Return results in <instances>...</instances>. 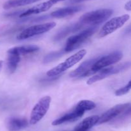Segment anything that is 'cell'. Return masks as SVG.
<instances>
[{"label": "cell", "instance_id": "1", "mask_svg": "<svg viewBox=\"0 0 131 131\" xmlns=\"http://www.w3.org/2000/svg\"><path fill=\"white\" fill-rule=\"evenodd\" d=\"M86 54V50L83 49L81 50H79L75 54L69 57L64 62L60 63L56 67L49 70L46 73V74L49 77H55L59 74H61L64 71L70 69V68L75 65L77 63L81 61L84 58Z\"/></svg>", "mask_w": 131, "mask_h": 131}, {"label": "cell", "instance_id": "2", "mask_svg": "<svg viewBox=\"0 0 131 131\" xmlns=\"http://www.w3.org/2000/svg\"><path fill=\"white\" fill-rule=\"evenodd\" d=\"M113 10L109 8H102L89 12L82 15L79 19L81 24L97 25L103 23L111 16Z\"/></svg>", "mask_w": 131, "mask_h": 131}, {"label": "cell", "instance_id": "3", "mask_svg": "<svg viewBox=\"0 0 131 131\" xmlns=\"http://www.w3.org/2000/svg\"><path fill=\"white\" fill-rule=\"evenodd\" d=\"M97 27H91L84 30L77 35L71 36L67 39L64 50L66 53L74 51L75 49L80 47L82 44L84 43L87 39L90 38L92 35L97 31Z\"/></svg>", "mask_w": 131, "mask_h": 131}, {"label": "cell", "instance_id": "4", "mask_svg": "<svg viewBox=\"0 0 131 131\" xmlns=\"http://www.w3.org/2000/svg\"><path fill=\"white\" fill-rule=\"evenodd\" d=\"M51 98L49 96L42 97L33 108L31 113L29 123L35 125L44 117L49 109Z\"/></svg>", "mask_w": 131, "mask_h": 131}, {"label": "cell", "instance_id": "5", "mask_svg": "<svg viewBox=\"0 0 131 131\" xmlns=\"http://www.w3.org/2000/svg\"><path fill=\"white\" fill-rule=\"evenodd\" d=\"M131 66V62H127L122 63V64H118L117 66H113L107 67V68L102 69L100 71L98 72L97 74L93 76L87 81V84L92 85L95 83L96 82L103 80L107 78L109 76L113 75V74H116L123 71L126 70Z\"/></svg>", "mask_w": 131, "mask_h": 131}, {"label": "cell", "instance_id": "6", "mask_svg": "<svg viewBox=\"0 0 131 131\" xmlns=\"http://www.w3.org/2000/svg\"><path fill=\"white\" fill-rule=\"evenodd\" d=\"M56 24L54 22H50V23L31 26L28 27V28H26L24 30L22 31L17 36V39H27L34 37V36L43 34V33H46V32L52 30V28L56 26Z\"/></svg>", "mask_w": 131, "mask_h": 131}, {"label": "cell", "instance_id": "7", "mask_svg": "<svg viewBox=\"0 0 131 131\" xmlns=\"http://www.w3.org/2000/svg\"><path fill=\"white\" fill-rule=\"evenodd\" d=\"M123 57V53L120 51H116L106 56L99 57L95 62L92 68V74L97 73L102 69L115 64L120 61Z\"/></svg>", "mask_w": 131, "mask_h": 131}, {"label": "cell", "instance_id": "8", "mask_svg": "<svg viewBox=\"0 0 131 131\" xmlns=\"http://www.w3.org/2000/svg\"><path fill=\"white\" fill-rule=\"evenodd\" d=\"M129 18L130 15L128 14H124L120 16L112 18L106 24H104L99 33V37L102 38L113 33L118 29L122 27L124 24L129 20Z\"/></svg>", "mask_w": 131, "mask_h": 131}, {"label": "cell", "instance_id": "9", "mask_svg": "<svg viewBox=\"0 0 131 131\" xmlns=\"http://www.w3.org/2000/svg\"><path fill=\"white\" fill-rule=\"evenodd\" d=\"M130 105V103H126V104H118V105L113 107L112 108L110 109L107 111L105 112L104 114H102L101 116H100L98 124H102V123L108 122L116 117L121 115L129 107Z\"/></svg>", "mask_w": 131, "mask_h": 131}, {"label": "cell", "instance_id": "10", "mask_svg": "<svg viewBox=\"0 0 131 131\" xmlns=\"http://www.w3.org/2000/svg\"><path fill=\"white\" fill-rule=\"evenodd\" d=\"M65 1V0H48L46 2L38 4V5H35L33 7L25 10L19 15V17H26L29 16V15H33V14H38L42 12H44L49 10L55 4L58 3L60 1Z\"/></svg>", "mask_w": 131, "mask_h": 131}, {"label": "cell", "instance_id": "11", "mask_svg": "<svg viewBox=\"0 0 131 131\" xmlns=\"http://www.w3.org/2000/svg\"><path fill=\"white\" fill-rule=\"evenodd\" d=\"M99 58V57L95 58V59L86 60L82 63L78 68L70 73V77L80 78L92 75V72H91L92 68L95 62L98 60Z\"/></svg>", "mask_w": 131, "mask_h": 131}, {"label": "cell", "instance_id": "12", "mask_svg": "<svg viewBox=\"0 0 131 131\" xmlns=\"http://www.w3.org/2000/svg\"><path fill=\"white\" fill-rule=\"evenodd\" d=\"M85 112L82 109H79L77 106L75 107L74 109L69 113H67L65 115L62 116L60 118L55 119L54 121L52 122V125H59L63 124L66 122H70L78 120V119L83 116V114H84Z\"/></svg>", "mask_w": 131, "mask_h": 131}, {"label": "cell", "instance_id": "13", "mask_svg": "<svg viewBox=\"0 0 131 131\" xmlns=\"http://www.w3.org/2000/svg\"><path fill=\"white\" fill-rule=\"evenodd\" d=\"M28 121L26 118L11 117L6 121V127L8 131H19L26 128Z\"/></svg>", "mask_w": 131, "mask_h": 131}, {"label": "cell", "instance_id": "14", "mask_svg": "<svg viewBox=\"0 0 131 131\" xmlns=\"http://www.w3.org/2000/svg\"><path fill=\"white\" fill-rule=\"evenodd\" d=\"M83 8V6L76 5V6H68V7L58 9L57 10L52 12L50 15L54 18H63L69 15H73L78 12L81 11Z\"/></svg>", "mask_w": 131, "mask_h": 131}, {"label": "cell", "instance_id": "15", "mask_svg": "<svg viewBox=\"0 0 131 131\" xmlns=\"http://www.w3.org/2000/svg\"><path fill=\"white\" fill-rule=\"evenodd\" d=\"M99 118L100 116L97 115L85 118L75 127L74 131H88L96 124H98Z\"/></svg>", "mask_w": 131, "mask_h": 131}, {"label": "cell", "instance_id": "16", "mask_svg": "<svg viewBox=\"0 0 131 131\" xmlns=\"http://www.w3.org/2000/svg\"><path fill=\"white\" fill-rule=\"evenodd\" d=\"M83 24H81L80 22L78 23H75V24H70V25L68 26L65 27V28H63L61 30H60L56 35L54 37V41H59L60 40L63 39L65 38V37L70 35V33H72L74 32H77V31L79 30L81 28H83Z\"/></svg>", "mask_w": 131, "mask_h": 131}, {"label": "cell", "instance_id": "17", "mask_svg": "<svg viewBox=\"0 0 131 131\" xmlns=\"http://www.w3.org/2000/svg\"><path fill=\"white\" fill-rule=\"evenodd\" d=\"M38 50H39V47L38 46L35 45H28V46H16V47L12 48L8 50L7 53H14L20 56L22 55L37 52Z\"/></svg>", "mask_w": 131, "mask_h": 131}, {"label": "cell", "instance_id": "18", "mask_svg": "<svg viewBox=\"0 0 131 131\" xmlns=\"http://www.w3.org/2000/svg\"><path fill=\"white\" fill-rule=\"evenodd\" d=\"M20 60V55L14 53H8L6 66H7V69L9 73H14L15 71Z\"/></svg>", "mask_w": 131, "mask_h": 131}, {"label": "cell", "instance_id": "19", "mask_svg": "<svg viewBox=\"0 0 131 131\" xmlns=\"http://www.w3.org/2000/svg\"><path fill=\"white\" fill-rule=\"evenodd\" d=\"M39 1L40 0H9L4 3L3 8L7 10V9L12 8L25 6V5L34 3Z\"/></svg>", "mask_w": 131, "mask_h": 131}, {"label": "cell", "instance_id": "20", "mask_svg": "<svg viewBox=\"0 0 131 131\" xmlns=\"http://www.w3.org/2000/svg\"><path fill=\"white\" fill-rule=\"evenodd\" d=\"M79 109H82L84 112L87 110H90L96 107V104L93 101L88 100H81L76 105Z\"/></svg>", "mask_w": 131, "mask_h": 131}, {"label": "cell", "instance_id": "21", "mask_svg": "<svg viewBox=\"0 0 131 131\" xmlns=\"http://www.w3.org/2000/svg\"><path fill=\"white\" fill-rule=\"evenodd\" d=\"M66 53V51H65V50H64V49L60 50V51L51 53L48 54V55H47L45 57L44 59H43V60H44L43 62H44L45 63H47L51 61H53L54 60L59 58L60 57H61V55H63L64 53Z\"/></svg>", "mask_w": 131, "mask_h": 131}, {"label": "cell", "instance_id": "22", "mask_svg": "<svg viewBox=\"0 0 131 131\" xmlns=\"http://www.w3.org/2000/svg\"><path fill=\"white\" fill-rule=\"evenodd\" d=\"M131 90V80L124 87L118 89L115 91V95L118 96H122L128 93Z\"/></svg>", "mask_w": 131, "mask_h": 131}, {"label": "cell", "instance_id": "23", "mask_svg": "<svg viewBox=\"0 0 131 131\" xmlns=\"http://www.w3.org/2000/svg\"><path fill=\"white\" fill-rule=\"evenodd\" d=\"M129 116H131V104L129 106V107H128L127 109L120 115V117H121L122 118H127V117Z\"/></svg>", "mask_w": 131, "mask_h": 131}, {"label": "cell", "instance_id": "24", "mask_svg": "<svg viewBox=\"0 0 131 131\" xmlns=\"http://www.w3.org/2000/svg\"><path fill=\"white\" fill-rule=\"evenodd\" d=\"M124 8H125V10H127V11H131V0L128 1L127 3H126Z\"/></svg>", "mask_w": 131, "mask_h": 131}, {"label": "cell", "instance_id": "25", "mask_svg": "<svg viewBox=\"0 0 131 131\" xmlns=\"http://www.w3.org/2000/svg\"><path fill=\"white\" fill-rule=\"evenodd\" d=\"M86 1V0H70V1H69V3L71 4H76L81 2H83V1Z\"/></svg>", "mask_w": 131, "mask_h": 131}, {"label": "cell", "instance_id": "26", "mask_svg": "<svg viewBox=\"0 0 131 131\" xmlns=\"http://www.w3.org/2000/svg\"><path fill=\"white\" fill-rule=\"evenodd\" d=\"M131 33V24L129 27H128V28H127V29L125 30V34H129V33Z\"/></svg>", "mask_w": 131, "mask_h": 131}, {"label": "cell", "instance_id": "27", "mask_svg": "<svg viewBox=\"0 0 131 131\" xmlns=\"http://www.w3.org/2000/svg\"><path fill=\"white\" fill-rule=\"evenodd\" d=\"M3 63V62L2 60H0V70H1V69L2 68Z\"/></svg>", "mask_w": 131, "mask_h": 131}]
</instances>
